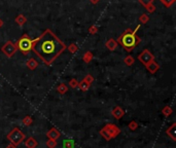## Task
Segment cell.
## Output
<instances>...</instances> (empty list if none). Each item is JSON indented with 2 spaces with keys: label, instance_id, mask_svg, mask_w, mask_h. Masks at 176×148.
Here are the masks:
<instances>
[{
  "label": "cell",
  "instance_id": "cell-1",
  "mask_svg": "<svg viewBox=\"0 0 176 148\" xmlns=\"http://www.w3.org/2000/svg\"><path fill=\"white\" fill-rule=\"evenodd\" d=\"M66 50V45L52 30L46 29L42 34L33 40L32 52L41 62L50 66Z\"/></svg>",
  "mask_w": 176,
  "mask_h": 148
},
{
  "label": "cell",
  "instance_id": "cell-2",
  "mask_svg": "<svg viewBox=\"0 0 176 148\" xmlns=\"http://www.w3.org/2000/svg\"><path fill=\"white\" fill-rule=\"evenodd\" d=\"M138 29H139V26L136 28L135 30H132L129 28V29H127L126 31L117 38V42L120 43V44L125 48L126 52L131 53L132 50L140 43V41H141L140 37H138L136 35V32H137Z\"/></svg>",
  "mask_w": 176,
  "mask_h": 148
},
{
  "label": "cell",
  "instance_id": "cell-3",
  "mask_svg": "<svg viewBox=\"0 0 176 148\" xmlns=\"http://www.w3.org/2000/svg\"><path fill=\"white\" fill-rule=\"evenodd\" d=\"M17 48L20 52H22L24 55H28L32 50V46H33V40L29 37L28 34H24L16 43Z\"/></svg>",
  "mask_w": 176,
  "mask_h": 148
},
{
  "label": "cell",
  "instance_id": "cell-4",
  "mask_svg": "<svg viewBox=\"0 0 176 148\" xmlns=\"http://www.w3.org/2000/svg\"><path fill=\"white\" fill-rule=\"evenodd\" d=\"M25 138H26L25 134L18 127H15L6 136V139L10 142V144L15 145V146H19L25 140Z\"/></svg>",
  "mask_w": 176,
  "mask_h": 148
},
{
  "label": "cell",
  "instance_id": "cell-5",
  "mask_svg": "<svg viewBox=\"0 0 176 148\" xmlns=\"http://www.w3.org/2000/svg\"><path fill=\"white\" fill-rule=\"evenodd\" d=\"M0 50H1V52L3 53V54L5 55L7 58H11L13 55L16 54V53H17L18 48H17L16 43H13V41L8 40V41H6V42L1 46V48H0Z\"/></svg>",
  "mask_w": 176,
  "mask_h": 148
},
{
  "label": "cell",
  "instance_id": "cell-6",
  "mask_svg": "<svg viewBox=\"0 0 176 148\" xmlns=\"http://www.w3.org/2000/svg\"><path fill=\"white\" fill-rule=\"evenodd\" d=\"M137 59L140 61V63H142L145 66V65L150 63L151 61H154V56L149 52V50L145 48V50H143L142 53H140L138 55Z\"/></svg>",
  "mask_w": 176,
  "mask_h": 148
},
{
  "label": "cell",
  "instance_id": "cell-7",
  "mask_svg": "<svg viewBox=\"0 0 176 148\" xmlns=\"http://www.w3.org/2000/svg\"><path fill=\"white\" fill-rule=\"evenodd\" d=\"M104 129H105L106 131L109 133L111 139L117 138V136L120 134V129L119 128V127L115 126V124H106L105 126H104Z\"/></svg>",
  "mask_w": 176,
  "mask_h": 148
},
{
  "label": "cell",
  "instance_id": "cell-8",
  "mask_svg": "<svg viewBox=\"0 0 176 148\" xmlns=\"http://www.w3.org/2000/svg\"><path fill=\"white\" fill-rule=\"evenodd\" d=\"M111 114L113 115V117H114L117 120H120L124 117L125 110L123 109L120 106H115V107H113V109L111 110Z\"/></svg>",
  "mask_w": 176,
  "mask_h": 148
},
{
  "label": "cell",
  "instance_id": "cell-9",
  "mask_svg": "<svg viewBox=\"0 0 176 148\" xmlns=\"http://www.w3.org/2000/svg\"><path fill=\"white\" fill-rule=\"evenodd\" d=\"M60 136H61V133H60L59 130L56 128L50 129L48 133H46V137L50 139V140H57V139L60 138Z\"/></svg>",
  "mask_w": 176,
  "mask_h": 148
},
{
  "label": "cell",
  "instance_id": "cell-10",
  "mask_svg": "<svg viewBox=\"0 0 176 148\" xmlns=\"http://www.w3.org/2000/svg\"><path fill=\"white\" fill-rule=\"evenodd\" d=\"M145 67H146L148 72L151 73V74H154L160 69V65L157 64V62H154V61H151L150 63H148L147 65H145Z\"/></svg>",
  "mask_w": 176,
  "mask_h": 148
},
{
  "label": "cell",
  "instance_id": "cell-11",
  "mask_svg": "<svg viewBox=\"0 0 176 148\" xmlns=\"http://www.w3.org/2000/svg\"><path fill=\"white\" fill-rule=\"evenodd\" d=\"M166 135L170 137L172 141H176V124H173L170 128L166 130Z\"/></svg>",
  "mask_w": 176,
  "mask_h": 148
},
{
  "label": "cell",
  "instance_id": "cell-12",
  "mask_svg": "<svg viewBox=\"0 0 176 148\" xmlns=\"http://www.w3.org/2000/svg\"><path fill=\"white\" fill-rule=\"evenodd\" d=\"M25 146L27 148H36L38 146V142L34 137H29L25 140Z\"/></svg>",
  "mask_w": 176,
  "mask_h": 148
},
{
  "label": "cell",
  "instance_id": "cell-13",
  "mask_svg": "<svg viewBox=\"0 0 176 148\" xmlns=\"http://www.w3.org/2000/svg\"><path fill=\"white\" fill-rule=\"evenodd\" d=\"M105 46H106V48H107V50H109L112 52V50H114L115 48L117 47V40H115V39L110 38V39H108V40L106 41Z\"/></svg>",
  "mask_w": 176,
  "mask_h": 148
},
{
  "label": "cell",
  "instance_id": "cell-14",
  "mask_svg": "<svg viewBox=\"0 0 176 148\" xmlns=\"http://www.w3.org/2000/svg\"><path fill=\"white\" fill-rule=\"evenodd\" d=\"M26 65H27L28 69H30V70L33 71V70H35L37 67H38V62H37L34 58H31V59H29L27 61Z\"/></svg>",
  "mask_w": 176,
  "mask_h": 148
},
{
  "label": "cell",
  "instance_id": "cell-15",
  "mask_svg": "<svg viewBox=\"0 0 176 148\" xmlns=\"http://www.w3.org/2000/svg\"><path fill=\"white\" fill-rule=\"evenodd\" d=\"M75 147V143L72 139H65L62 144V148H74Z\"/></svg>",
  "mask_w": 176,
  "mask_h": 148
},
{
  "label": "cell",
  "instance_id": "cell-16",
  "mask_svg": "<svg viewBox=\"0 0 176 148\" xmlns=\"http://www.w3.org/2000/svg\"><path fill=\"white\" fill-rule=\"evenodd\" d=\"M90 87H91V84H89L87 81H85V80H82L80 82H78V89L80 90L82 92H87L88 90L90 89Z\"/></svg>",
  "mask_w": 176,
  "mask_h": 148
},
{
  "label": "cell",
  "instance_id": "cell-17",
  "mask_svg": "<svg viewBox=\"0 0 176 148\" xmlns=\"http://www.w3.org/2000/svg\"><path fill=\"white\" fill-rule=\"evenodd\" d=\"M15 22L17 23L18 25H20V26H23V25L27 22V18L24 15H18L15 18Z\"/></svg>",
  "mask_w": 176,
  "mask_h": 148
},
{
  "label": "cell",
  "instance_id": "cell-18",
  "mask_svg": "<svg viewBox=\"0 0 176 148\" xmlns=\"http://www.w3.org/2000/svg\"><path fill=\"white\" fill-rule=\"evenodd\" d=\"M93 58H94V56H93L92 52H85L82 56V60H83V62H85V63H90V62H92Z\"/></svg>",
  "mask_w": 176,
  "mask_h": 148
},
{
  "label": "cell",
  "instance_id": "cell-19",
  "mask_svg": "<svg viewBox=\"0 0 176 148\" xmlns=\"http://www.w3.org/2000/svg\"><path fill=\"white\" fill-rule=\"evenodd\" d=\"M57 92H59V94H61V95H65L67 92H68V87H67V85L65 84V83H61V84L58 85Z\"/></svg>",
  "mask_w": 176,
  "mask_h": 148
},
{
  "label": "cell",
  "instance_id": "cell-20",
  "mask_svg": "<svg viewBox=\"0 0 176 148\" xmlns=\"http://www.w3.org/2000/svg\"><path fill=\"white\" fill-rule=\"evenodd\" d=\"M99 134L103 137L104 139H105L106 141H110L111 140V137H110V135H109V133H108L107 131H106L104 128H102L100 131H99Z\"/></svg>",
  "mask_w": 176,
  "mask_h": 148
},
{
  "label": "cell",
  "instance_id": "cell-21",
  "mask_svg": "<svg viewBox=\"0 0 176 148\" xmlns=\"http://www.w3.org/2000/svg\"><path fill=\"white\" fill-rule=\"evenodd\" d=\"M22 122H23V124H24V126L29 127V126H31V124H33V119H32V117L30 116V115H26V116H25L24 118L22 119Z\"/></svg>",
  "mask_w": 176,
  "mask_h": 148
},
{
  "label": "cell",
  "instance_id": "cell-22",
  "mask_svg": "<svg viewBox=\"0 0 176 148\" xmlns=\"http://www.w3.org/2000/svg\"><path fill=\"white\" fill-rule=\"evenodd\" d=\"M162 113H163V114L165 115L166 117H168V116H170V115L173 113V109L170 107V106H165V107L162 109Z\"/></svg>",
  "mask_w": 176,
  "mask_h": 148
},
{
  "label": "cell",
  "instance_id": "cell-23",
  "mask_svg": "<svg viewBox=\"0 0 176 148\" xmlns=\"http://www.w3.org/2000/svg\"><path fill=\"white\" fill-rule=\"evenodd\" d=\"M124 63L127 65V66H132L134 63H135V59H134L132 56H127L126 58L124 59Z\"/></svg>",
  "mask_w": 176,
  "mask_h": 148
},
{
  "label": "cell",
  "instance_id": "cell-24",
  "mask_svg": "<svg viewBox=\"0 0 176 148\" xmlns=\"http://www.w3.org/2000/svg\"><path fill=\"white\" fill-rule=\"evenodd\" d=\"M66 48L68 50V52L70 53V54H75L78 50V46L76 43H71V44H69L68 47H66Z\"/></svg>",
  "mask_w": 176,
  "mask_h": 148
},
{
  "label": "cell",
  "instance_id": "cell-25",
  "mask_svg": "<svg viewBox=\"0 0 176 148\" xmlns=\"http://www.w3.org/2000/svg\"><path fill=\"white\" fill-rule=\"evenodd\" d=\"M148 21H149V17H148V15H146V13H143V15H141L140 17H139V22L143 25L147 24Z\"/></svg>",
  "mask_w": 176,
  "mask_h": 148
},
{
  "label": "cell",
  "instance_id": "cell-26",
  "mask_svg": "<svg viewBox=\"0 0 176 148\" xmlns=\"http://www.w3.org/2000/svg\"><path fill=\"white\" fill-rule=\"evenodd\" d=\"M46 146H48V148H56L58 146L57 140H50V139H48L46 141Z\"/></svg>",
  "mask_w": 176,
  "mask_h": 148
},
{
  "label": "cell",
  "instance_id": "cell-27",
  "mask_svg": "<svg viewBox=\"0 0 176 148\" xmlns=\"http://www.w3.org/2000/svg\"><path fill=\"white\" fill-rule=\"evenodd\" d=\"M160 1L164 4L165 7H171V6L174 4V2L176 1V0H160Z\"/></svg>",
  "mask_w": 176,
  "mask_h": 148
},
{
  "label": "cell",
  "instance_id": "cell-28",
  "mask_svg": "<svg viewBox=\"0 0 176 148\" xmlns=\"http://www.w3.org/2000/svg\"><path fill=\"white\" fill-rule=\"evenodd\" d=\"M78 82L77 79L76 78H71L70 81H69V87H71V89H76V87H78Z\"/></svg>",
  "mask_w": 176,
  "mask_h": 148
},
{
  "label": "cell",
  "instance_id": "cell-29",
  "mask_svg": "<svg viewBox=\"0 0 176 148\" xmlns=\"http://www.w3.org/2000/svg\"><path fill=\"white\" fill-rule=\"evenodd\" d=\"M128 127L131 131H135V130H137V128H138V124H137V121H135V120H132V121L129 122Z\"/></svg>",
  "mask_w": 176,
  "mask_h": 148
},
{
  "label": "cell",
  "instance_id": "cell-30",
  "mask_svg": "<svg viewBox=\"0 0 176 148\" xmlns=\"http://www.w3.org/2000/svg\"><path fill=\"white\" fill-rule=\"evenodd\" d=\"M139 3L142 6H144V7H146L147 5L154 3V0H139Z\"/></svg>",
  "mask_w": 176,
  "mask_h": 148
},
{
  "label": "cell",
  "instance_id": "cell-31",
  "mask_svg": "<svg viewBox=\"0 0 176 148\" xmlns=\"http://www.w3.org/2000/svg\"><path fill=\"white\" fill-rule=\"evenodd\" d=\"M89 33L92 34V35H94V34L98 33V27L95 26V25H92V26L89 28Z\"/></svg>",
  "mask_w": 176,
  "mask_h": 148
},
{
  "label": "cell",
  "instance_id": "cell-32",
  "mask_svg": "<svg viewBox=\"0 0 176 148\" xmlns=\"http://www.w3.org/2000/svg\"><path fill=\"white\" fill-rule=\"evenodd\" d=\"M83 80L87 81L89 84H92V82H94V77H93L91 74H88V75H85V77L83 78Z\"/></svg>",
  "mask_w": 176,
  "mask_h": 148
},
{
  "label": "cell",
  "instance_id": "cell-33",
  "mask_svg": "<svg viewBox=\"0 0 176 148\" xmlns=\"http://www.w3.org/2000/svg\"><path fill=\"white\" fill-rule=\"evenodd\" d=\"M145 8H146V10L148 11V13H154V11H156V6L154 5V3L147 5Z\"/></svg>",
  "mask_w": 176,
  "mask_h": 148
},
{
  "label": "cell",
  "instance_id": "cell-34",
  "mask_svg": "<svg viewBox=\"0 0 176 148\" xmlns=\"http://www.w3.org/2000/svg\"><path fill=\"white\" fill-rule=\"evenodd\" d=\"M90 1H91V3H92V4H94V5H95V4L98 3L99 0H90Z\"/></svg>",
  "mask_w": 176,
  "mask_h": 148
},
{
  "label": "cell",
  "instance_id": "cell-35",
  "mask_svg": "<svg viewBox=\"0 0 176 148\" xmlns=\"http://www.w3.org/2000/svg\"><path fill=\"white\" fill-rule=\"evenodd\" d=\"M6 148H18V147L15 146V145H13V144H8L7 146H6Z\"/></svg>",
  "mask_w": 176,
  "mask_h": 148
},
{
  "label": "cell",
  "instance_id": "cell-36",
  "mask_svg": "<svg viewBox=\"0 0 176 148\" xmlns=\"http://www.w3.org/2000/svg\"><path fill=\"white\" fill-rule=\"evenodd\" d=\"M2 26H3V21H2L1 18H0V28H1Z\"/></svg>",
  "mask_w": 176,
  "mask_h": 148
}]
</instances>
